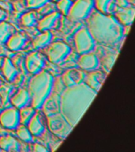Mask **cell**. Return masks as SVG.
Returning <instances> with one entry per match:
<instances>
[{"mask_svg": "<svg viewBox=\"0 0 135 152\" xmlns=\"http://www.w3.org/2000/svg\"><path fill=\"white\" fill-rule=\"evenodd\" d=\"M78 66L85 71H93L99 66V60L97 56L92 52H87L81 55L78 59Z\"/></svg>", "mask_w": 135, "mask_h": 152, "instance_id": "12", "label": "cell"}, {"mask_svg": "<svg viewBox=\"0 0 135 152\" xmlns=\"http://www.w3.org/2000/svg\"><path fill=\"white\" fill-rule=\"evenodd\" d=\"M117 56H118V52L116 53L115 52H108L104 56L102 59V64L104 66V68L107 70V71H111V67L114 65V63L117 59Z\"/></svg>", "mask_w": 135, "mask_h": 152, "instance_id": "24", "label": "cell"}, {"mask_svg": "<svg viewBox=\"0 0 135 152\" xmlns=\"http://www.w3.org/2000/svg\"><path fill=\"white\" fill-rule=\"evenodd\" d=\"M28 8H39L47 3L48 0H25Z\"/></svg>", "mask_w": 135, "mask_h": 152, "instance_id": "28", "label": "cell"}, {"mask_svg": "<svg viewBox=\"0 0 135 152\" xmlns=\"http://www.w3.org/2000/svg\"><path fill=\"white\" fill-rule=\"evenodd\" d=\"M97 92L81 83L68 86L59 97V110L72 127L77 124L88 109Z\"/></svg>", "mask_w": 135, "mask_h": 152, "instance_id": "1", "label": "cell"}, {"mask_svg": "<svg viewBox=\"0 0 135 152\" xmlns=\"http://www.w3.org/2000/svg\"><path fill=\"white\" fill-rule=\"evenodd\" d=\"M21 21L22 25H24V26H33L36 22L35 14H33V12H28V13H25V14H24L23 15L21 16Z\"/></svg>", "mask_w": 135, "mask_h": 152, "instance_id": "26", "label": "cell"}, {"mask_svg": "<svg viewBox=\"0 0 135 152\" xmlns=\"http://www.w3.org/2000/svg\"><path fill=\"white\" fill-rule=\"evenodd\" d=\"M73 40L76 50L81 55L90 52L95 48L94 39L85 27H82L76 32Z\"/></svg>", "mask_w": 135, "mask_h": 152, "instance_id": "4", "label": "cell"}, {"mask_svg": "<svg viewBox=\"0 0 135 152\" xmlns=\"http://www.w3.org/2000/svg\"><path fill=\"white\" fill-rule=\"evenodd\" d=\"M14 28L5 21L0 22V43H5L7 39L14 33Z\"/></svg>", "mask_w": 135, "mask_h": 152, "instance_id": "21", "label": "cell"}, {"mask_svg": "<svg viewBox=\"0 0 135 152\" xmlns=\"http://www.w3.org/2000/svg\"><path fill=\"white\" fill-rule=\"evenodd\" d=\"M71 52L70 48L66 43L62 41L52 43L46 49L45 52L50 61L54 64L62 62Z\"/></svg>", "mask_w": 135, "mask_h": 152, "instance_id": "7", "label": "cell"}, {"mask_svg": "<svg viewBox=\"0 0 135 152\" xmlns=\"http://www.w3.org/2000/svg\"><path fill=\"white\" fill-rule=\"evenodd\" d=\"M117 2H118V5L120 7H126L128 6L127 2H126V0H117Z\"/></svg>", "mask_w": 135, "mask_h": 152, "instance_id": "30", "label": "cell"}, {"mask_svg": "<svg viewBox=\"0 0 135 152\" xmlns=\"http://www.w3.org/2000/svg\"><path fill=\"white\" fill-rule=\"evenodd\" d=\"M31 100L29 93L25 89H20L16 94L11 97V103L17 109H21L28 104Z\"/></svg>", "mask_w": 135, "mask_h": 152, "instance_id": "14", "label": "cell"}, {"mask_svg": "<svg viewBox=\"0 0 135 152\" xmlns=\"http://www.w3.org/2000/svg\"><path fill=\"white\" fill-rule=\"evenodd\" d=\"M26 42L25 38L21 33H13L6 41L8 48L11 51H18L23 47Z\"/></svg>", "mask_w": 135, "mask_h": 152, "instance_id": "16", "label": "cell"}, {"mask_svg": "<svg viewBox=\"0 0 135 152\" xmlns=\"http://www.w3.org/2000/svg\"><path fill=\"white\" fill-rule=\"evenodd\" d=\"M48 126L53 134L61 138H66L73 129V127L59 113L48 116Z\"/></svg>", "mask_w": 135, "mask_h": 152, "instance_id": "5", "label": "cell"}, {"mask_svg": "<svg viewBox=\"0 0 135 152\" xmlns=\"http://www.w3.org/2000/svg\"><path fill=\"white\" fill-rule=\"evenodd\" d=\"M106 78V74L101 71H91L86 77L85 84L89 86L91 89L98 92L104 84Z\"/></svg>", "mask_w": 135, "mask_h": 152, "instance_id": "10", "label": "cell"}, {"mask_svg": "<svg viewBox=\"0 0 135 152\" xmlns=\"http://www.w3.org/2000/svg\"><path fill=\"white\" fill-rule=\"evenodd\" d=\"M2 71L5 78H7V81H9V82H12L14 80V78L16 77L17 73V71L11 60L7 57H5L2 59Z\"/></svg>", "mask_w": 135, "mask_h": 152, "instance_id": "18", "label": "cell"}, {"mask_svg": "<svg viewBox=\"0 0 135 152\" xmlns=\"http://www.w3.org/2000/svg\"><path fill=\"white\" fill-rule=\"evenodd\" d=\"M52 76L47 71H40L35 74L28 84V90L32 100V107L39 109L44 104L52 91Z\"/></svg>", "mask_w": 135, "mask_h": 152, "instance_id": "3", "label": "cell"}, {"mask_svg": "<svg viewBox=\"0 0 135 152\" xmlns=\"http://www.w3.org/2000/svg\"><path fill=\"white\" fill-rule=\"evenodd\" d=\"M35 114V109L33 107L25 106L21 108L19 111V117H20V122L23 125H25L28 123V121L32 118V116Z\"/></svg>", "mask_w": 135, "mask_h": 152, "instance_id": "23", "label": "cell"}, {"mask_svg": "<svg viewBox=\"0 0 135 152\" xmlns=\"http://www.w3.org/2000/svg\"><path fill=\"white\" fill-rule=\"evenodd\" d=\"M88 30L95 41L111 46L122 39L123 28L118 20L105 14L96 13L88 19Z\"/></svg>", "mask_w": 135, "mask_h": 152, "instance_id": "2", "label": "cell"}, {"mask_svg": "<svg viewBox=\"0 0 135 152\" xmlns=\"http://www.w3.org/2000/svg\"><path fill=\"white\" fill-rule=\"evenodd\" d=\"M84 74L77 68L69 69L62 75V82L66 87L78 85L84 80Z\"/></svg>", "mask_w": 135, "mask_h": 152, "instance_id": "11", "label": "cell"}, {"mask_svg": "<svg viewBox=\"0 0 135 152\" xmlns=\"http://www.w3.org/2000/svg\"><path fill=\"white\" fill-rule=\"evenodd\" d=\"M72 3L71 0H59L57 3V7L62 14H67Z\"/></svg>", "mask_w": 135, "mask_h": 152, "instance_id": "27", "label": "cell"}, {"mask_svg": "<svg viewBox=\"0 0 135 152\" xmlns=\"http://www.w3.org/2000/svg\"><path fill=\"white\" fill-rule=\"evenodd\" d=\"M60 18V14L58 12H53L52 14H48L40 21L38 25V28L40 30H47L48 28H52L54 26L55 21Z\"/></svg>", "mask_w": 135, "mask_h": 152, "instance_id": "19", "label": "cell"}, {"mask_svg": "<svg viewBox=\"0 0 135 152\" xmlns=\"http://www.w3.org/2000/svg\"><path fill=\"white\" fill-rule=\"evenodd\" d=\"M44 60L43 57L37 52H31L26 57L25 66L26 69L32 74H37L40 71H42L43 67L44 66Z\"/></svg>", "mask_w": 135, "mask_h": 152, "instance_id": "9", "label": "cell"}, {"mask_svg": "<svg viewBox=\"0 0 135 152\" xmlns=\"http://www.w3.org/2000/svg\"><path fill=\"white\" fill-rule=\"evenodd\" d=\"M0 147L7 151H18L20 144L11 135H4L0 137Z\"/></svg>", "mask_w": 135, "mask_h": 152, "instance_id": "17", "label": "cell"}, {"mask_svg": "<svg viewBox=\"0 0 135 152\" xmlns=\"http://www.w3.org/2000/svg\"><path fill=\"white\" fill-rule=\"evenodd\" d=\"M94 7V0H77L72 3L67 15L69 18L78 21L86 18Z\"/></svg>", "mask_w": 135, "mask_h": 152, "instance_id": "6", "label": "cell"}, {"mask_svg": "<svg viewBox=\"0 0 135 152\" xmlns=\"http://www.w3.org/2000/svg\"><path fill=\"white\" fill-rule=\"evenodd\" d=\"M94 5L102 14H108L114 6V0H95Z\"/></svg>", "mask_w": 135, "mask_h": 152, "instance_id": "22", "label": "cell"}, {"mask_svg": "<svg viewBox=\"0 0 135 152\" xmlns=\"http://www.w3.org/2000/svg\"><path fill=\"white\" fill-rule=\"evenodd\" d=\"M6 18V13H5L4 10H2L1 8H0V22L2 21Z\"/></svg>", "mask_w": 135, "mask_h": 152, "instance_id": "31", "label": "cell"}, {"mask_svg": "<svg viewBox=\"0 0 135 152\" xmlns=\"http://www.w3.org/2000/svg\"><path fill=\"white\" fill-rule=\"evenodd\" d=\"M17 135L21 140H23L25 142H32L33 137H32V134L28 129L26 128L25 125L21 126L20 128L17 130Z\"/></svg>", "mask_w": 135, "mask_h": 152, "instance_id": "25", "label": "cell"}, {"mask_svg": "<svg viewBox=\"0 0 135 152\" xmlns=\"http://www.w3.org/2000/svg\"><path fill=\"white\" fill-rule=\"evenodd\" d=\"M27 124H28V131L33 135L39 136L44 132V126L43 124L40 115L38 113L34 114Z\"/></svg>", "mask_w": 135, "mask_h": 152, "instance_id": "15", "label": "cell"}, {"mask_svg": "<svg viewBox=\"0 0 135 152\" xmlns=\"http://www.w3.org/2000/svg\"><path fill=\"white\" fill-rule=\"evenodd\" d=\"M0 123L4 128L13 129L20 123L19 111L17 108H8L0 113Z\"/></svg>", "mask_w": 135, "mask_h": 152, "instance_id": "8", "label": "cell"}, {"mask_svg": "<svg viewBox=\"0 0 135 152\" xmlns=\"http://www.w3.org/2000/svg\"><path fill=\"white\" fill-rule=\"evenodd\" d=\"M52 35L49 31H45L34 39L33 43V47L35 48H41L47 45L52 40Z\"/></svg>", "mask_w": 135, "mask_h": 152, "instance_id": "20", "label": "cell"}, {"mask_svg": "<svg viewBox=\"0 0 135 152\" xmlns=\"http://www.w3.org/2000/svg\"><path fill=\"white\" fill-rule=\"evenodd\" d=\"M33 150L36 152H47L48 151V149L47 147L44 146V145L40 144V143H34L33 145Z\"/></svg>", "mask_w": 135, "mask_h": 152, "instance_id": "29", "label": "cell"}, {"mask_svg": "<svg viewBox=\"0 0 135 152\" xmlns=\"http://www.w3.org/2000/svg\"><path fill=\"white\" fill-rule=\"evenodd\" d=\"M135 10L134 7H119L115 12V18L121 25L130 26L134 21Z\"/></svg>", "mask_w": 135, "mask_h": 152, "instance_id": "13", "label": "cell"}]
</instances>
